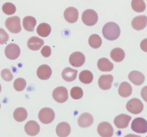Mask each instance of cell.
<instances>
[{
  "label": "cell",
  "mask_w": 147,
  "mask_h": 137,
  "mask_svg": "<svg viewBox=\"0 0 147 137\" xmlns=\"http://www.w3.org/2000/svg\"><path fill=\"white\" fill-rule=\"evenodd\" d=\"M88 43L92 48L98 49L101 46L102 39L98 34H93L89 38Z\"/></svg>",
  "instance_id": "30"
},
{
  "label": "cell",
  "mask_w": 147,
  "mask_h": 137,
  "mask_svg": "<svg viewBox=\"0 0 147 137\" xmlns=\"http://www.w3.org/2000/svg\"><path fill=\"white\" fill-rule=\"evenodd\" d=\"M121 34L119 26L115 22H108L103 27V37L108 40L113 41L117 39Z\"/></svg>",
  "instance_id": "1"
},
{
  "label": "cell",
  "mask_w": 147,
  "mask_h": 137,
  "mask_svg": "<svg viewBox=\"0 0 147 137\" xmlns=\"http://www.w3.org/2000/svg\"><path fill=\"white\" fill-rule=\"evenodd\" d=\"M79 126L82 128H87L90 126L93 123V117L89 113H83L79 116L78 120Z\"/></svg>",
  "instance_id": "15"
},
{
  "label": "cell",
  "mask_w": 147,
  "mask_h": 137,
  "mask_svg": "<svg viewBox=\"0 0 147 137\" xmlns=\"http://www.w3.org/2000/svg\"><path fill=\"white\" fill-rule=\"evenodd\" d=\"M79 79L83 84H90L93 80V75L88 70H83L79 74Z\"/></svg>",
  "instance_id": "28"
},
{
  "label": "cell",
  "mask_w": 147,
  "mask_h": 137,
  "mask_svg": "<svg viewBox=\"0 0 147 137\" xmlns=\"http://www.w3.org/2000/svg\"><path fill=\"white\" fill-rule=\"evenodd\" d=\"M37 75L39 77V78L42 80L48 79L52 75L51 68L48 65H46V64L41 65L37 68Z\"/></svg>",
  "instance_id": "17"
},
{
  "label": "cell",
  "mask_w": 147,
  "mask_h": 137,
  "mask_svg": "<svg viewBox=\"0 0 147 137\" xmlns=\"http://www.w3.org/2000/svg\"><path fill=\"white\" fill-rule=\"evenodd\" d=\"M24 130L28 135L33 136L39 134L40 127L35 121H30L24 126Z\"/></svg>",
  "instance_id": "16"
},
{
  "label": "cell",
  "mask_w": 147,
  "mask_h": 137,
  "mask_svg": "<svg viewBox=\"0 0 147 137\" xmlns=\"http://www.w3.org/2000/svg\"><path fill=\"white\" fill-rule=\"evenodd\" d=\"M131 25L132 27L137 31L144 29L147 25V17L144 15L136 17L132 20Z\"/></svg>",
  "instance_id": "13"
},
{
  "label": "cell",
  "mask_w": 147,
  "mask_h": 137,
  "mask_svg": "<svg viewBox=\"0 0 147 137\" xmlns=\"http://www.w3.org/2000/svg\"><path fill=\"white\" fill-rule=\"evenodd\" d=\"M2 11L4 14L7 15H11L16 12V7L12 3L7 2L3 4Z\"/></svg>",
  "instance_id": "31"
},
{
  "label": "cell",
  "mask_w": 147,
  "mask_h": 137,
  "mask_svg": "<svg viewBox=\"0 0 147 137\" xmlns=\"http://www.w3.org/2000/svg\"><path fill=\"white\" fill-rule=\"evenodd\" d=\"M131 7L136 12H143L146 9V4L144 0H132Z\"/></svg>",
  "instance_id": "29"
},
{
  "label": "cell",
  "mask_w": 147,
  "mask_h": 137,
  "mask_svg": "<svg viewBox=\"0 0 147 137\" xmlns=\"http://www.w3.org/2000/svg\"><path fill=\"white\" fill-rule=\"evenodd\" d=\"M129 78L134 84L140 86L144 82L145 76L142 72L138 71H133L129 73Z\"/></svg>",
  "instance_id": "18"
},
{
  "label": "cell",
  "mask_w": 147,
  "mask_h": 137,
  "mask_svg": "<svg viewBox=\"0 0 147 137\" xmlns=\"http://www.w3.org/2000/svg\"><path fill=\"white\" fill-rule=\"evenodd\" d=\"M131 120V117L126 114H120L117 116L114 119V124L119 128H125L129 126V122Z\"/></svg>",
  "instance_id": "12"
},
{
  "label": "cell",
  "mask_w": 147,
  "mask_h": 137,
  "mask_svg": "<svg viewBox=\"0 0 147 137\" xmlns=\"http://www.w3.org/2000/svg\"><path fill=\"white\" fill-rule=\"evenodd\" d=\"M1 84H0V92H1Z\"/></svg>",
  "instance_id": "40"
},
{
  "label": "cell",
  "mask_w": 147,
  "mask_h": 137,
  "mask_svg": "<svg viewBox=\"0 0 147 137\" xmlns=\"http://www.w3.org/2000/svg\"><path fill=\"white\" fill-rule=\"evenodd\" d=\"M113 81V76L111 74L102 75L98 79V86L103 90H108L111 88L112 83Z\"/></svg>",
  "instance_id": "14"
},
{
  "label": "cell",
  "mask_w": 147,
  "mask_h": 137,
  "mask_svg": "<svg viewBox=\"0 0 147 137\" xmlns=\"http://www.w3.org/2000/svg\"><path fill=\"white\" fill-rule=\"evenodd\" d=\"M126 109L134 114H139L144 109V104L138 98H132L126 104Z\"/></svg>",
  "instance_id": "5"
},
{
  "label": "cell",
  "mask_w": 147,
  "mask_h": 137,
  "mask_svg": "<svg viewBox=\"0 0 147 137\" xmlns=\"http://www.w3.org/2000/svg\"><path fill=\"white\" fill-rule=\"evenodd\" d=\"M119 94L122 97H129L132 94V87L128 82H122L119 88Z\"/></svg>",
  "instance_id": "23"
},
{
  "label": "cell",
  "mask_w": 147,
  "mask_h": 137,
  "mask_svg": "<svg viewBox=\"0 0 147 137\" xmlns=\"http://www.w3.org/2000/svg\"><path fill=\"white\" fill-rule=\"evenodd\" d=\"M140 47L142 51L147 52V39H144L143 41L141 42Z\"/></svg>",
  "instance_id": "38"
},
{
  "label": "cell",
  "mask_w": 147,
  "mask_h": 137,
  "mask_svg": "<svg viewBox=\"0 0 147 137\" xmlns=\"http://www.w3.org/2000/svg\"><path fill=\"white\" fill-rule=\"evenodd\" d=\"M146 1H147V0H146Z\"/></svg>",
  "instance_id": "42"
},
{
  "label": "cell",
  "mask_w": 147,
  "mask_h": 137,
  "mask_svg": "<svg viewBox=\"0 0 147 137\" xmlns=\"http://www.w3.org/2000/svg\"><path fill=\"white\" fill-rule=\"evenodd\" d=\"M64 17L67 22L73 24L78 19V11L74 7H68L65 10Z\"/></svg>",
  "instance_id": "11"
},
{
  "label": "cell",
  "mask_w": 147,
  "mask_h": 137,
  "mask_svg": "<svg viewBox=\"0 0 147 137\" xmlns=\"http://www.w3.org/2000/svg\"><path fill=\"white\" fill-rule=\"evenodd\" d=\"M26 84L27 83H26L25 79L22 78H18L14 81V88L16 91H22L25 88Z\"/></svg>",
  "instance_id": "32"
},
{
  "label": "cell",
  "mask_w": 147,
  "mask_h": 137,
  "mask_svg": "<svg viewBox=\"0 0 147 137\" xmlns=\"http://www.w3.org/2000/svg\"><path fill=\"white\" fill-rule=\"evenodd\" d=\"M44 44V41L37 37H32L29 39L27 41V47L33 51H37Z\"/></svg>",
  "instance_id": "20"
},
{
  "label": "cell",
  "mask_w": 147,
  "mask_h": 137,
  "mask_svg": "<svg viewBox=\"0 0 147 137\" xmlns=\"http://www.w3.org/2000/svg\"><path fill=\"white\" fill-rule=\"evenodd\" d=\"M55 114L54 111L50 108H43L40 111L38 118L42 124H48L53 122L55 119Z\"/></svg>",
  "instance_id": "4"
},
{
  "label": "cell",
  "mask_w": 147,
  "mask_h": 137,
  "mask_svg": "<svg viewBox=\"0 0 147 137\" xmlns=\"http://www.w3.org/2000/svg\"><path fill=\"white\" fill-rule=\"evenodd\" d=\"M37 32L42 37H48L51 32V27L47 23H42L37 27Z\"/></svg>",
  "instance_id": "26"
},
{
  "label": "cell",
  "mask_w": 147,
  "mask_h": 137,
  "mask_svg": "<svg viewBox=\"0 0 147 137\" xmlns=\"http://www.w3.org/2000/svg\"><path fill=\"white\" fill-rule=\"evenodd\" d=\"M70 95L71 97L74 99H80L83 96V91L80 87L75 86L71 88L70 91Z\"/></svg>",
  "instance_id": "33"
},
{
  "label": "cell",
  "mask_w": 147,
  "mask_h": 137,
  "mask_svg": "<svg viewBox=\"0 0 147 137\" xmlns=\"http://www.w3.org/2000/svg\"><path fill=\"white\" fill-rule=\"evenodd\" d=\"M0 107H1V104H0Z\"/></svg>",
  "instance_id": "41"
},
{
  "label": "cell",
  "mask_w": 147,
  "mask_h": 137,
  "mask_svg": "<svg viewBox=\"0 0 147 137\" xmlns=\"http://www.w3.org/2000/svg\"><path fill=\"white\" fill-rule=\"evenodd\" d=\"M1 76L2 77L3 79L6 81H10L12 80L13 78V75L11 74V72L10 71V70L7 69V68H4L1 71Z\"/></svg>",
  "instance_id": "34"
},
{
  "label": "cell",
  "mask_w": 147,
  "mask_h": 137,
  "mask_svg": "<svg viewBox=\"0 0 147 137\" xmlns=\"http://www.w3.org/2000/svg\"><path fill=\"white\" fill-rule=\"evenodd\" d=\"M14 118L18 122H22L27 118V111L24 108H17L14 111Z\"/></svg>",
  "instance_id": "27"
},
{
  "label": "cell",
  "mask_w": 147,
  "mask_h": 137,
  "mask_svg": "<svg viewBox=\"0 0 147 137\" xmlns=\"http://www.w3.org/2000/svg\"><path fill=\"white\" fill-rule=\"evenodd\" d=\"M98 133L101 137H112L113 135V128L109 122H102L98 126Z\"/></svg>",
  "instance_id": "8"
},
{
  "label": "cell",
  "mask_w": 147,
  "mask_h": 137,
  "mask_svg": "<svg viewBox=\"0 0 147 137\" xmlns=\"http://www.w3.org/2000/svg\"><path fill=\"white\" fill-rule=\"evenodd\" d=\"M5 55L9 59L14 60L20 55V48L16 44H9L5 48Z\"/></svg>",
  "instance_id": "9"
},
{
  "label": "cell",
  "mask_w": 147,
  "mask_h": 137,
  "mask_svg": "<svg viewBox=\"0 0 147 137\" xmlns=\"http://www.w3.org/2000/svg\"><path fill=\"white\" fill-rule=\"evenodd\" d=\"M111 57L116 62H121L125 58V52L122 49L115 48L111 52Z\"/></svg>",
  "instance_id": "25"
},
{
  "label": "cell",
  "mask_w": 147,
  "mask_h": 137,
  "mask_svg": "<svg viewBox=\"0 0 147 137\" xmlns=\"http://www.w3.org/2000/svg\"><path fill=\"white\" fill-rule=\"evenodd\" d=\"M85 61H86L85 55L80 51L73 53L69 58L70 64L74 67H82L85 64Z\"/></svg>",
  "instance_id": "10"
},
{
  "label": "cell",
  "mask_w": 147,
  "mask_h": 137,
  "mask_svg": "<svg viewBox=\"0 0 147 137\" xmlns=\"http://www.w3.org/2000/svg\"><path fill=\"white\" fill-rule=\"evenodd\" d=\"M9 35L4 29L0 28V44H4L8 41Z\"/></svg>",
  "instance_id": "35"
},
{
  "label": "cell",
  "mask_w": 147,
  "mask_h": 137,
  "mask_svg": "<svg viewBox=\"0 0 147 137\" xmlns=\"http://www.w3.org/2000/svg\"><path fill=\"white\" fill-rule=\"evenodd\" d=\"M124 137H141L140 136H138V135H135V134H128V135L125 136Z\"/></svg>",
  "instance_id": "39"
},
{
  "label": "cell",
  "mask_w": 147,
  "mask_h": 137,
  "mask_svg": "<svg viewBox=\"0 0 147 137\" xmlns=\"http://www.w3.org/2000/svg\"><path fill=\"white\" fill-rule=\"evenodd\" d=\"M98 14L93 9H87L82 14V21L87 26H94L97 23Z\"/></svg>",
  "instance_id": "3"
},
{
  "label": "cell",
  "mask_w": 147,
  "mask_h": 137,
  "mask_svg": "<svg viewBox=\"0 0 147 137\" xmlns=\"http://www.w3.org/2000/svg\"><path fill=\"white\" fill-rule=\"evenodd\" d=\"M141 95H142V97L143 98V99L146 102H147V86L142 88V91H141Z\"/></svg>",
  "instance_id": "37"
},
{
  "label": "cell",
  "mask_w": 147,
  "mask_h": 137,
  "mask_svg": "<svg viewBox=\"0 0 147 137\" xmlns=\"http://www.w3.org/2000/svg\"><path fill=\"white\" fill-rule=\"evenodd\" d=\"M53 97L57 102L64 103L68 98L67 89L64 86H59L55 88L53 92Z\"/></svg>",
  "instance_id": "7"
},
{
  "label": "cell",
  "mask_w": 147,
  "mask_h": 137,
  "mask_svg": "<svg viewBox=\"0 0 147 137\" xmlns=\"http://www.w3.org/2000/svg\"><path fill=\"white\" fill-rule=\"evenodd\" d=\"M42 55L44 57H49L51 55V49L49 46H45L41 50Z\"/></svg>",
  "instance_id": "36"
},
{
  "label": "cell",
  "mask_w": 147,
  "mask_h": 137,
  "mask_svg": "<svg viewBox=\"0 0 147 137\" xmlns=\"http://www.w3.org/2000/svg\"><path fill=\"white\" fill-rule=\"evenodd\" d=\"M98 67L102 71H111L113 69V64L106 58H101L98 61Z\"/></svg>",
  "instance_id": "24"
},
{
  "label": "cell",
  "mask_w": 147,
  "mask_h": 137,
  "mask_svg": "<svg viewBox=\"0 0 147 137\" xmlns=\"http://www.w3.org/2000/svg\"><path fill=\"white\" fill-rule=\"evenodd\" d=\"M5 26L7 29L13 34L20 33L22 30L21 21L18 17H12L7 18L5 21Z\"/></svg>",
  "instance_id": "2"
},
{
  "label": "cell",
  "mask_w": 147,
  "mask_h": 137,
  "mask_svg": "<svg viewBox=\"0 0 147 137\" xmlns=\"http://www.w3.org/2000/svg\"><path fill=\"white\" fill-rule=\"evenodd\" d=\"M77 70L73 69L70 67H67L62 72V77L65 81L70 82V81H73L76 79V77H77Z\"/></svg>",
  "instance_id": "21"
},
{
  "label": "cell",
  "mask_w": 147,
  "mask_h": 137,
  "mask_svg": "<svg viewBox=\"0 0 147 137\" xmlns=\"http://www.w3.org/2000/svg\"><path fill=\"white\" fill-rule=\"evenodd\" d=\"M131 129L138 134L147 132V121L144 118H136L131 123Z\"/></svg>",
  "instance_id": "6"
},
{
  "label": "cell",
  "mask_w": 147,
  "mask_h": 137,
  "mask_svg": "<svg viewBox=\"0 0 147 137\" xmlns=\"http://www.w3.org/2000/svg\"><path fill=\"white\" fill-rule=\"evenodd\" d=\"M70 126L66 122L60 123L56 127V133L59 137H67L70 133Z\"/></svg>",
  "instance_id": "19"
},
{
  "label": "cell",
  "mask_w": 147,
  "mask_h": 137,
  "mask_svg": "<svg viewBox=\"0 0 147 137\" xmlns=\"http://www.w3.org/2000/svg\"><path fill=\"white\" fill-rule=\"evenodd\" d=\"M146 137H147V136H146Z\"/></svg>",
  "instance_id": "43"
},
{
  "label": "cell",
  "mask_w": 147,
  "mask_h": 137,
  "mask_svg": "<svg viewBox=\"0 0 147 137\" xmlns=\"http://www.w3.org/2000/svg\"><path fill=\"white\" fill-rule=\"evenodd\" d=\"M23 27L24 29L27 31H33L35 27L36 24H37V21H36L35 18L33 17H30V16H27L23 19Z\"/></svg>",
  "instance_id": "22"
}]
</instances>
